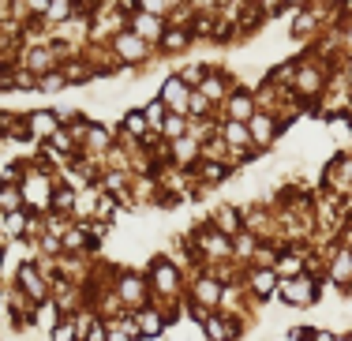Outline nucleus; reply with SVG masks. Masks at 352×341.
I'll list each match as a JSON object with an SVG mask.
<instances>
[{"label": "nucleus", "mask_w": 352, "mask_h": 341, "mask_svg": "<svg viewBox=\"0 0 352 341\" xmlns=\"http://www.w3.org/2000/svg\"><path fill=\"white\" fill-rule=\"evenodd\" d=\"M278 293H281V300H285V304H292V307H307V304H315V300H318L315 281H311V278H300V274H296V278H285Z\"/></svg>", "instance_id": "f257e3e1"}, {"label": "nucleus", "mask_w": 352, "mask_h": 341, "mask_svg": "<svg viewBox=\"0 0 352 341\" xmlns=\"http://www.w3.org/2000/svg\"><path fill=\"white\" fill-rule=\"evenodd\" d=\"M131 30H135L139 38H146L150 45H157V41L165 38V30H169V23H165V15H154V12H131Z\"/></svg>", "instance_id": "f03ea898"}, {"label": "nucleus", "mask_w": 352, "mask_h": 341, "mask_svg": "<svg viewBox=\"0 0 352 341\" xmlns=\"http://www.w3.org/2000/svg\"><path fill=\"white\" fill-rule=\"evenodd\" d=\"M23 184V199L27 203H38V206H53V180L45 177V173H27V177L19 180Z\"/></svg>", "instance_id": "7ed1b4c3"}, {"label": "nucleus", "mask_w": 352, "mask_h": 341, "mask_svg": "<svg viewBox=\"0 0 352 341\" xmlns=\"http://www.w3.org/2000/svg\"><path fill=\"white\" fill-rule=\"evenodd\" d=\"M113 49H116V56H120V60H131V64H139V60H146V53H150V41H146V38H139L135 30H120V34L113 38Z\"/></svg>", "instance_id": "20e7f679"}, {"label": "nucleus", "mask_w": 352, "mask_h": 341, "mask_svg": "<svg viewBox=\"0 0 352 341\" xmlns=\"http://www.w3.org/2000/svg\"><path fill=\"white\" fill-rule=\"evenodd\" d=\"M162 98H165V105H169L173 113H184V116H188V105H191V87H188V82H184L180 76H169V79H165Z\"/></svg>", "instance_id": "39448f33"}, {"label": "nucleus", "mask_w": 352, "mask_h": 341, "mask_svg": "<svg viewBox=\"0 0 352 341\" xmlns=\"http://www.w3.org/2000/svg\"><path fill=\"white\" fill-rule=\"evenodd\" d=\"M56 131H60V116L53 109H41V113H30L27 116V135L34 139H53Z\"/></svg>", "instance_id": "423d86ee"}, {"label": "nucleus", "mask_w": 352, "mask_h": 341, "mask_svg": "<svg viewBox=\"0 0 352 341\" xmlns=\"http://www.w3.org/2000/svg\"><path fill=\"white\" fill-rule=\"evenodd\" d=\"M248 128H251V143L255 146H270L274 139H278V120H274L270 113H255L248 120Z\"/></svg>", "instance_id": "0eeeda50"}, {"label": "nucleus", "mask_w": 352, "mask_h": 341, "mask_svg": "<svg viewBox=\"0 0 352 341\" xmlns=\"http://www.w3.org/2000/svg\"><path fill=\"white\" fill-rule=\"evenodd\" d=\"M27 64L30 72H38V76H45V72H53V64H56V49L53 45H38V49H30L27 53Z\"/></svg>", "instance_id": "6e6552de"}, {"label": "nucleus", "mask_w": 352, "mask_h": 341, "mask_svg": "<svg viewBox=\"0 0 352 341\" xmlns=\"http://www.w3.org/2000/svg\"><path fill=\"white\" fill-rule=\"evenodd\" d=\"M221 139L229 146H240V151H244V146H251V128H248V120H225L221 124Z\"/></svg>", "instance_id": "1a4fd4ad"}, {"label": "nucleus", "mask_w": 352, "mask_h": 341, "mask_svg": "<svg viewBox=\"0 0 352 341\" xmlns=\"http://www.w3.org/2000/svg\"><path fill=\"white\" fill-rule=\"evenodd\" d=\"M199 151H203V143H199L195 135H180V139H173V162H176V165L195 162Z\"/></svg>", "instance_id": "9d476101"}, {"label": "nucleus", "mask_w": 352, "mask_h": 341, "mask_svg": "<svg viewBox=\"0 0 352 341\" xmlns=\"http://www.w3.org/2000/svg\"><path fill=\"white\" fill-rule=\"evenodd\" d=\"M296 90H300V94H307V98L322 94V72H318L315 64L300 68V72H296Z\"/></svg>", "instance_id": "9b49d317"}, {"label": "nucleus", "mask_w": 352, "mask_h": 341, "mask_svg": "<svg viewBox=\"0 0 352 341\" xmlns=\"http://www.w3.org/2000/svg\"><path fill=\"white\" fill-rule=\"evenodd\" d=\"M255 116V102L248 90H232L229 94V120H251Z\"/></svg>", "instance_id": "f8f14e48"}, {"label": "nucleus", "mask_w": 352, "mask_h": 341, "mask_svg": "<svg viewBox=\"0 0 352 341\" xmlns=\"http://www.w3.org/2000/svg\"><path fill=\"white\" fill-rule=\"evenodd\" d=\"M203 327H206V338H210V341H232L240 334L236 322H225V319H217V315H206Z\"/></svg>", "instance_id": "ddd939ff"}, {"label": "nucleus", "mask_w": 352, "mask_h": 341, "mask_svg": "<svg viewBox=\"0 0 352 341\" xmlns=\"http://www.w3.org/2000/svg\"><path fill=\"white\" fill-rule=\"evenodd\" d=\"M142 113H146V124H150V131H157V135H162V131H165V120H169V105H165V98L162 94H157L154 98V102H146V109H142Z\"/></svg>", "instance_id": "4468645a"}, {"label": "nucleus", "mask_w": 352, "mask_h": 341, "mask_svg": "<svg viewBox=\"0 0 352 341\" xmlns=\"http://www.w3.org/2000/svg\"><path fill=\"white\" fill-rule=\"evenodd\" d=\"M139 338H142V327H139L135 315H128V319L109 327V341H139Z\"/></svg>", "instance_id": "2eb2a0df"}, {"label": "nucleus", "mask_w": 352, "mask_h": 341, "mask_svg": "<svg viewBox=\"0 0 352 341\" xmlns=\"http://www.w3.org/2000/svg\"><path fill=\"white\" fill-rule=\"evenodd\" d=\"M124 135H135V139H146L150 135V124H146V113L142 109H128L124 113V124H120Z\"/></svg>", "instance_id": "dca6fc26"}, {"label": "nucleus", "mask_w": 352, "mask_h": 341, "mask_svg": "<svg viewBox=\"0 0 352 341\" xmlns=\"http://www.w3.org/2000/svg\"><path fill=\"white\" fill-rule=\"evenodd\" d=\"M195 240H199V248H203V252H210V255H229V240H225V232L203 229Z\"/></svg>", "instance_id": "f3484780"}, {"label": "nucleus", "mask_w": 352, "mask_h": 341, "mask_svg": "<svg viewBox=\"0 0 352 341\" xmlns=\"http://www.w3.org/2000/svg\"><path fill=\"white\" fill-rule=\"evenodd\" d=\"M19 285L27 289L34 300H45V285H41V278H38L34 266H19Z\"/></svg>", "instance_id": "a211bd4d"}, {"label": "nucleus", "mask_w": 352, "mask_h": 341, "mask_svg": "<svg viewBox=\"0 0 352 341\" xmlns=\"http://www.w3.org/2000/svg\"><path fill=\"white\" fill-rule=\"evenodd\" d=\"M188 41H191V34L184 27H169L165 30V38L157 41V45L165 49V53H180V49H188Z\"/></svg>", "instance_id": "6ab92c4d"}, {"label": "nucleus", "mask_w": 352, "mask_h": 341, "mask_svg": "<svg viewBox=\"0 0 352 341\" xmlns=\"http://www.w3.org/2000/svg\"><path fill=\"white\" fill-rule=\"evenodd\" d=\"M135 319H139V327H142V338H157L165 330V319H162V315H154L150 307H142Z\"/></svg>", "instance_id": "aec40b11"}, {"label": "nucleus", "mask_w": 352, "mask_h": 341, "mask_svg": "<svg viewBox=\"0 0 352 341\" xmlns=\"http://www.w3.org/2000/svg\"><path fill=\"white\" fill-rule=\"evenodd\" d=\"M195 90H203V94H206V98H210V102H221V98H225V94H229V82H225L221 76H206V79H203V82H199V87H195Z\"/></svg>", "instance_id": "412c9836"}, {"label": "nucleus", "mask_w": 352, "mask_h": 341, "mask_svg": "<svg viewBox=\"0 0 352 341\" xmlns=\"http://www.w3.org/2000/svg\"><path fill=\"white\" fill-rule=\"evenodd\" d=\"M251 289H255L258 296H266L270 289H278V270H255L251 274Z\"/></svg>", "instance_id": "4be33fe9"}, {"label": "nucleus", "mask_w": 352, "mask_h": 341, "mask_svg": "<svg viewBox=\"0 0 352 341\" xmlns=\"http://www.w3.org/2000/svg\"><path fill=\"white\" fill-rule=\"evenodd\" d=\"M64 87H68V76H64V72H45V76L38 79V90H41V94H60Z\"/></svg>", "instance_id": "5701e85b"}, {"label": "nucleus", "mask_w": 352, "mask_h": 341, "mask_svg": "<svg viewBox=\"0 0 352 341\" xmlns=\"http://www.w3.org/2000/svg\"><path fill=\"white\" fill-rule=\"evenodd\" d=\"M154 285L165 289V293H173V289H176V274H173L169 263H154Z\"/></svg>", "instance_id": "b1692460"}, {"label": "nucleus", "mask_w": 352, "mask_h": 341, "mask_svg": "<svg viewBox=\"0 0 352 341\" xmlns=\"http://www.w3.org/2000/svg\"><path fill=\"white\" fill-rule=\"evenodd\" d=\"M27 232V218H23V210H8L4 214V236H23Z\"/></svg>", "instance_id": "393cba45"}, {"label": "nucleus", "mask_w": 352, "mask_h": 341, "mask_svg": "<svg viewBox=\"0 0 352 341\" xmlns=\"http://www.w3.org/2000/svg\"><path fill=\"white\" fill-rule=\"evenodd\" d=\"M53 341H82V334H79V322H75V319L56 322V327H53Z\"/></svg>", "instance_id": "a878e982"}, {"label": "nucleus", "mask_w": 352, "mask_h": 341, "mask_svg": "<svg viewBox=\"0 0 352 341\" xmlns=\"http://www.w3.org/2000/svg\"><path fill=\"white\" fill-rule=\"evenodd\" d=\"M120 293H124V296H131L128 304H142V300H146V289H142V281H139V278H124V281H120Z\"/></svg>", "instance_id": "bb28decb"}, {"label": "nucleus", "mask_w": 352, "mask_h": 341, "mask_svg": "<svg viewBox=\"0 0 352 341\" xmlns=\"http://www.w3.org/2000/svg\"><path fill=\"white\" fill-rule=\"evenodd\" d=\"M210 98L203 94V90H191V105H188V113L191 116H199V120H206V113H210Z\"/></svg>", "instance_id": "cd10ccee"}, {"label": "nucleus", "mask_w": 352, "mask_h": 341, "mask_svg": "<svg viewBox=\"0 0 352 341\" xmlns=\"http://www.w3.org/2000/svg\"><path fill=\"white\" fill-rule=\"evenodd\" d=\"M162 135H169V139L188 135V120H184V113H169V120H165V131H162Z\"/></svg>", "instance_id": "c85d7f7f"}, {"label": "nucleus", "mask_w": 352, "mask_h": 341, "mask_svg": "<svg viewBox=\"0 0 352 341\" xmlns=\"http://www.w3.org/2000/svg\"><path fill=\"white\" fill-rule=\"evenodd\" d=\"M195 296H199V304H217V296H221V289H217V281H199L195 285Z\"/></svg>", "instance_id": "c756f323"}, {"label": "nucleus", "mask_w": 352, "mask_h": 341, "mask_svg": "<svg viewBox=\"0 0 352 341\" xmlns=\"http://www.w3.org/2000/svg\"><path fill=\"white\" fill-rule=\"evenodd\" d=\"M311 30H315V15L311 12H300L296 19H292V34H296V38L311 34Z\"/></svg>", "instance_id": "7c9ffc66"}, {"label": "nucleus", "mask_w": 352, "mask_h": 341, "mask_svg": "<svg viewBox=\"0 0 352 341\" xmlns=\"http://www.w3.org/2000/svg\"><path fill=\"white\" fill-rule=\"evenodd\" d=\"M214 226H221L225 232H236V210H232V206H221V210L214 214Z\"/></svg>", "instance_id": "2f4dec72"}, {"label": "nucleus", "mask_w": 352, "mask_h": 341, "mask_svg": "<svg viewBox=\"0 0 352 341\" xmlns=\"http://www.w3.org/2000/svg\"><path fill=\"white\" fill-rule=\"evenodd\" d=\"M87 143L94 146V151H105V146H109V131L102 128V124H90V131H87Z\"/></svg>", "instance_id": "473e14b6"}, {"label": "nucleus", "mask_w": 352, "mask_h": 341, "mask_svg": "<svg viewBox=\"0 0 352 341\" xmlns=\"http://www.w3.org/2000/svg\"><path fill=\"white\" fill-rule=\"evenodd\" d=\"M199 173H203V177L210 180V184H221V180H225V173H229V169H225V165H214L210 157H206V162L199 165Z\"/></svg>", "instance_id": "72a5a7b5"}, {"label": "nucleus", "mask_w": 352, "mask_h": 341, "mask_svg": "<svg viewBox=\"0 0 352 341\" xmlns=\"http://www.w3.org/2000/svg\"><path fill=\"white\" fill-rule=\"evenodd\" d=\"M68 15H72V0H53L49 19H53V23H68Z\"/></svg>", "instance_id": "f704fd0d"}, {"label": "nucleus", "mask_w": 352, "mask_h": 341, "mask_svg": "<svg viewBox=\"0 0 352 341\" xmlns=\"http://www.w3.org/2000/svg\"><path fill=\"white\" fill-rule=\"evenodd\" d=\"M49 143L56 146V151H53L56 157H72V154H75V151H72V135H64V131H56V135L49 139Z\"/></svg>", "instance_id": "c9c22d12"}, {"label": "nucleus", "mask_w": 352, "mask_h": 341, "mask_svg": "<svg viewBox=\"0 0 352 341\" xmlns=\"http://www.w3.org/2000/svg\"><path fill=\"white\" fill-rule=\"evenodd\" d=\"M274 270H278L281 278H296V274H300V259H296V255H285V259L274 266Z\"/></svg>", "instance_id": "e433bc0d"}, {"label": "nucleus", "mask_w": 352, "mask_h": 341, "mask_svg": "<svg viewBox=\"0 0 352 341\" xmlns=\"http://www.w3.org/2000/svg\"><path fill=\"white\" fill-rule=\"evenodd\" d=\"M333 278H338V281H349V278H352V255H349V252L341 255L338 263H333Z\"/></svg>", "instance_id": "4c0bfd02"}, {"label": "nucleus", "mask_w": 352, "mask_h": 341, "mask_svg": "<svg viewBox=\"0 0 352 341\" xmlns=\"http://www.w3.org/2000/svg\"><path fill=\"white\" fill-rule=\"evenodd\" d=\"M180 79H184V82H188V87H191V90H195V87H199V82H203V79H206V72H203V68H199V64H191V68H184V72H180Z\"/></svg>", "instance_id": "58836bf2"}, {"label": "nucleus", "mask_w": 352, "mask_h": 341, "mask_svg": "<svg viewBox=\"0 0 352 341\" xmlns=\"http://www.w3.org/2000/svg\"><path fill=\"white\" fill-rule=\"evenodd\" d=\"M82 341H109V327H105V322H90L87 334H82Z\"/></svg>", "instance_id": "ea45409f"}, {"label": "nucleus", "mask_w": 352, "mask_h": 341, "mask_svg": "<svg viewBox=\"0 0 352 341\" xmlns=\"http://www.w3.org/2000/svg\"><path fill=\"white\" fill-rule=\"evenodd\" d=\"M139 12H154V15H165V12H169V0H139Z\"/></svg>", "instance_id": "a19ab883"}, {"label": "nucleus", "mask_w": 352, "mask_h": 341, "mask_svg": "<svg viewBox=\"0 0 352 341\" xmlns=\"http://www.w3.org/2000/svg\"><path fill=\"white\" fill-rule=\"evenodd\" d=\"M64 76H68V82H87L90 79V68H87V64H72Z\"/></svg>", "instance_id": "79ce46f5"}, {"label": "nucleus", "mask_w": 352, "mask_h": 341, "mask_svg": "<svg viewBox=\"0 0 352 341\" xmlns=\"http://www.w3.org/2000/svg\"><path fill=\"white\" fill-rule=\"evenodd\" d=\"M27 8L34 15H49V8H53V0H27Z\"/></svg>", "instance_id": "37998d69"}, {"label": "nucleus", "mask_w": 352, "mask_h": 341, "mask_svg": "<svg viewBox=\"0 0 352 341\" xmlns=\"http://www.w3.org/2000/svg\"><path fill=\"white\" fill-rule=\"evenodd\" d=\"M124 180H128L124 173H109V177H105V188H109V191H120V188H124Z\"/></svg>", "instance_id": "c03bdc74"}, {"label": "nucleus", "mask_w": 352, "mask_h": 341, "mask_svg": "<svg viewBox=\"0 0 352 341\" xmlns=\"http://www.w3.org/2000/svg\"><path fill=\"white\" fill-rule=\"evenodd\" d=\"M72 203H75L72 191H56V195H53V206H72Z\"/></svg>", "instance_id": "a18cd8bd"}, {"label": "nucleus", "mask_w": 352, "mask_h": 341, "mask_svg": "<svg viewBox=\"0 0 352 341\" xmlns=\"http://www.w3.org/2000/svg\"><path fill=\"white\" fill-rule=\"evenodd\" d=\"M191 8H195V12H210V8L217 4V0H188Z\"/></svg>", "instance_id": "49530a36"}, {"label": "nucleus", "mask_w": 352, "mask_h": 341, "mask_svg": "<svg viewBox=\"0 0 352 341\" xmlns=\"http://www.w3.org/2000/svg\"><path fill=\"white\" fill-rule=\"evenodd\" d=\"M311 341H333V338L326 334V330H311Z\"/></svg>", "instance_id": "de8ad7c7"}, {"label": "nucleus", "mask_w": 352, "mask_h": 341, "mask_svg": "<svg viewBox=\"0 0 352 341\" xmlns=\"http://www.w3.org/2000/svg\"><path fill=\"white\" fill-rule=\"evenodd\" d=\"M285 4H292V8H304V4H307V0H285Z\"/></svg>", "instance_id": "09e8293b"}, {"label": "nucleus", "mask_w": 352, "mask_h": 341, "mask_svg": "<svg viewBox=\"0 0 352 341\" xmlns=\"http://www.w3.org/2000/svg\"><path fill=\"white\" fill-rule=\"evenodd\" d=\"M322 4H341V0H322Z\"/></svg>", "instance_id": "8fccbe9b"}, {"label": "nucleus", "mask_w": 352, "mask_h": 341, "mask_svg": "<svg viewBox=\"0 0 352 341\" xmlns=\"http://www.w3.org/2000/svg\"><path fill=\"white\" fill-rule=\"evenodd\" d=\"M349 76H352V56H349Z\"/></svg>", "instance_id": "3c124183"}, {"label": "nucleus", "mask_w": 352, "mask_h": 341, "mask_svg": "<svg viewBox=\"0 0 352 341\" xmlns=\"http://www.w3.org/2000/svg\"><path fill=\"white\" fill-rule=\"evenodd\" d=\"M217 4H232V0H217Z\"/></svg>", "instance_id": "603ef678"}, {"label": "nucleus", "mask_w": 352, "mask_h": 341, "mask_svg": "<svg viewBox=\"0 0 352 341\" xmlns=\"http://www.w3.org/2000/svg\"><path fill=\"white\" fill-rule=\"evenodd\" d=\"M248 4H258V0H248Z\"/></svg>", "instance_id": "864d4df0"}, {"label": "nucleus", "mask_w": 352, "mask_h": 341, "mask_svg": "<svg viewBox=\"0 0 352 341\" xmlns=\"http://www.w3.org/2000/svg\"><path fill=\"white\" fill-rule=\"evenodd\" d=\"M345 341H352V338H345Z\"/></svg>", "instance_id": "5fc2aeb1"}]
</instances>
